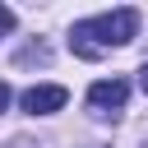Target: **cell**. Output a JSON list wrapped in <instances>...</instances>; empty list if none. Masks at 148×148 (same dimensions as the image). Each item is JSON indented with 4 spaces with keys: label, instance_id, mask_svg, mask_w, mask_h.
Segmentation results:
<instances>
[{
    "label": "cell",
    "instance_id": "obj_1",
    "mask_svg": "<svg viewBox=\"0 0 148 148\" xmlns=\"http://www.w3.org/2000/svg\"><path fill=\"white\" fill-rule=\"evenodd\" d=\"M134 32H139V9H111V14H97V18L74 23L69 28V51L83 56V60H97L111 46L134 42Z\"/></svg>",
    "mask_w": 148,
    "mask_h": 148
},
{
    "label": "cell",
    "instance_id": "obj_2",
    "mask_svg": "<svg viewBox=\"0 0 148 148\" xmlns=\"http://www.w3.org/2000/svg\"><path fill=\"white\" fill-rule=\"evenodd\" d=\"M125 97H130V83H125V79H97V83L88 88V106L102 111V116H116V111L125 106Z\"/></svg>",
    "mask_w": 148,
    "mask_h": 148
},
{
    "label": "cell",
    "instance_id": "obj_3",
    "mask_svg": "<svg viewBox=\"0 0 148 148\" xmlns=\"http://www.w3.org/2000/svg\"><path fill=\"white\" fill-rule=\"evenodd\" d=\"M18 102H23V111H28V116H51V111H60V106L69 102V92H65L60 83H32Z\"/></svg>",
    "mask_w": 148,
    "mask_h": 148
},
{
    "label": "cell",
    "instance_id": "obj_4",
    "mask_svg": "<svg viewBox=\"0 0 148 148\" xmlns=\"http://www.w3.org/2000/svg\"><path fill=\"white\" fill-rule=\"evenodd\" d=\"M0 32H14V9L0 5Z\"/></svg>",
    "mask_w": 148,
    "mask_h": 148
},
{
    "label": "cell",
    "instance_id": "obj_5",
    "mask_svg": "<svg viewBox=\"0 0 148 148\" xmlns=\"http://www.w3.org/2000/svg\"><path fill=\"white\" fill-rule=\"evenodd\" d=\"M9 106V83H0V111Z\"/></svg>",
    "mask_w": 148,
    "mask_h": 148
},
{
    "label": "cell",
    "instance_id": "obj_6",
    "mask_svg": "<svg viewBox=\"0 0 148 148\" xmlns=\"http://www.w3.org/2000/svg\"><path fill=\"white\" fill-rule=\"evenodd\" d=\"M139 88H143V92H148V65H143V69H139Z\"/></svg>",
    "mask_w": 148,
    "mask_h": 148
},
{
    "label": "cell",
    "instance_id": "obj_7",
    "mask_svg": "<svg viewBox=\"0 0 148 148\" xmlns=\"http://www.w3.org/2000/svg\"><path fill=\"white\" fill-rule=\"evenodd\" d=\"M9 148H32V143H23V139H18V143H9Z\"/></svg>",
    "mask_w": 148,
    "mask_h": 148
}]
</instances>
